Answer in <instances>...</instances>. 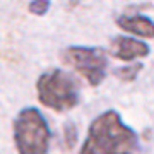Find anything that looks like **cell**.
<instances>
[{
  "instance_id": "cell-7",
  "label": "cell",
  "mask_w": 154,
  "mask_h": 154,
  "mask_svg": "<svg viewBox=\"0 0 154 154\" xmlns=\"http://www.w3.org/2000/svg\"><path fill=\"white\" fill-rule=\"evenodd\" d=\"M140 70H142V63L135 62V63H130V65H127V67L115 69V70H113V75H115L116 79H120L122 82H132V81H135L139 77Z\"/></svg>"
},
{
  "instance_id": "cell-3",
  "label": "cell",
  "mask_w": 154,
  "mask_h": 154,
  "mask_svg": "<svg viewBox=\"0 0 154 154\" xmlns=\"http://www.w3.org/2000/svg\"><path fill=\"white\" fill-rule=\"evenodd\" d=\"M12 137L17 154H48L51 130L38 108L26 106L12 122Z\"/></svg>"
},
{
  "instance_id": "cell-1",
  "label": "cell",
  "mask_w": 154,
  "mask_h": 154,
  "mask_svg": "<svg viewBox=\"0 0 154 154\" xmlns=\"http://www.w3.org/2000/svg\"><path fill=\"white\" fill-rule=\"evenodd\" d=\"M137 151V132L123 123L118 111L106 110L91 122L79 154H135Z\"/></svg>"
},
{
  "instance_id": "cell-5",
  "label": "cell",
  "mask_w": 154,
  "mask_h": 154,
  "mask_svg": "<svg viewBox=\"0 0 154 154\" xmlns=\"http://www.w3.org/2000/svg\"><path fill=\"white\" fill-rule=\"evenodd\" d=\"M111 53L122 62H134L137 58H146L151 53L147 43L132 36H116L111 41Z\"/></svg>"
},
{
  "instance_id": "cell-6",
  "label": "cell",
  "mask_w": 154,
  "mask_h": 154,
  "mask_svg": "<svg viewBox=\"0 0 154 154\" xmlns=\"http://www.w3.org/2000/svg\"><path fill=\"white\" fill-rule=\"evenodd\" d=\"M116 26L122 31L139 36V38H146V39L154 38V21L146 16H139V14L127 16L125 14V16L116 17Z\"/></svg>"
},
{
  "instance_id": "cell-4",
  "label": "cell",
  "mask_w": 154,
  "mask_h": 154,
  "mask_svg": "<svg viewBox=\"0 0 154 154\" xmlns=\"http://www.w3.org/2000/svg\"><path fill=\"white\" fill-rule=\"evenodd\" d=\"M63 63L84 77L91 88H96L106 79L108 72V57L105 50L94 46H81L72 45L62 51Z\"/></svg>"
},
{
  "instance_id": "cell-2",
  "label": "cell",
  "mask_w": 154,
  "mask_h": 154,
  "mask_svg": "<svg viewBox=\"0 0 154 154\" xmlns=\"http://www.w3.org/2000/svg\"><path fill=\"white\" fill-rule=\"evenodd\" d=\"M36 96L45 108L65 113L79 105L81 88L72 74L60 69H50L36 81Z\"/></svg>"
},
{
  "instance_id": "cell-8",
  "label": "cell",
  "mask_w": 154,
  "mask_h": 154,
  "mask_svg": "<svg viewBox=\"0 0 154 154\" xmlns=\"http://www.w3.org/2000/svg\"><path fill=\"white\" fill-rule=\"evenodd\" d=\"M50 5H51V2H48V0H36V2H29L28 11L34 16H45L50 11Z\"/></svg>"
},
{
  "instance_id": "cell-9",
  "label": "cell",
  "mask_w": 154,
  "mask_h": 154,
  "mask_svg": "<svg viewBox=\"0 0 154 154\" xmlns=\"http://www.w3.org/2000/svg\"><path fill=\"white\" fill-rule=\"evenodd\" d=\"M77 140V128L74 123H67L65 128H63V142H65L67 149L74 147V144Z\"/></svg>"
}]
</instances>
